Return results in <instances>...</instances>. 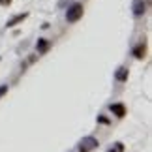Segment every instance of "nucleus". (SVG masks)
<instances>
[{"label": "nucleus", "instance_id": "6e6552de", "mask_svg": "<svg viewBox=\"0 0 152 152\" xmlns=\"http://www.w3.org/2000/svg\"><path fill=\"white\" fill-rule=\"evenodd\" d=\"M26 15H28V13H21V15H15V17H13L11 21H8V25H6V26H15V25H19V23H21L23 19H26Z\"/></svg>", "mask_w": 152, "mask_h": 152}, {"label": "nucleus", "instance_id": "39448f33", "mask_svg": "<svg viewBox=\"0 0 152 152\" xmlns=\"http://www.w3.org/2000/svg\"><path fill=\"white\" fill-rule=\"evenodd\" d=\"M145 53H147V42L143 39V42H139L135 47H133V56H135V58H143Z\"/></svg>", "mask_w": 152, "mask_h": 152}, {"label": "nucleus", "instance_id": "f257e3e1", "mask_svg": "<svg viewBox=\"0 0 152 152\" xmlns=\"http://www.w3.org/2000/svg\"><path fill=\"white\" fill-rule=\"evenodd\" d=\"M83 11H85L83 4H79V2L72 4V6L68 8V11H66V21H68V23H77L81 17H83Z\"/></svg>", "mask_w": 152, "mask_h": 152}, {"label": "nucleus", "instance_id": "9b49d317", "mask_svg": "<svg viewBox=\"0 0 152 152\" xmlns=\"http://www.w3.org/2000/svg\"><path fill=\"white\" fill-rule=\"evenodd\" d=\"M8 88H10L8 85H0V98H2V96L6 94V92H8Z\"/></svg>", "mask_w": 152, "mask_h": 152}, {"label": "nucleus", "instance_id": "f8f14e48", "mask_svg": "<svg viewBox=\"0 0 152 152\" xmlns=\"http://www.w3.org/2000/svg\"><path fill=\"white\" fill-rule=\"evenodd\" d=\"M11 0H0V6H10Z\"/></svg>", "mask_w": 152, "mask_h": 152}, {"label": "nucleus", "instance_id": "7ed1b4c3", "mask_svg": "<svg viewBox=\"0 0 152 152\" xmlns=\"http://www.w3.org/2000/svg\"><path fill=\"white\" fill-rule=\"evenodd\" d=\"M111 111H113V115L116 118H124L126 116V105L124 103H113L111 105Z\"/></svg>", "mask_w": 152, "mask_h": 152}, {"label": "nucleus", "instance_id": "f03ea898", "mask_svg": "<svg viewBox=\"0 0 152 152\" xmlns=\"http://www.w3.org/2000/svg\"><path fill=\"white\" fill-rule=\"evenodd\" d=\"M98 147V141L94 137H85L83 141L79 143V152H90L92 148Z\"/></svg>", "mask_w": 152, "mask_h": 152}, {"label": "nucleus", "instance_id": "1a4fd4ad", "mask_svg": "<svg viewBox=\"0 0 152 152\" xmlns=\"http://www.w3.org/2000/svg\"><path fill=\"white\" fill-rule=\"evenodd\" d=\"M122 150H124V145H122V143H115V148H111L109 152H122Z\"/></svg>", "mask_w": 152, "mask_h": 152}, {"label": "nucleus", "instance_id": "423d86ee", "mask_svg": "<svg viewBox=\"0 0 152 152\" xmlns=\"http://www.w3.org/2000/svg\"><path fill=\"white\" fill-rule=\"evenodd\" d=\"M115 79L118 81V83H124V81H128V68H126V66H120L118 69H116V73H115Z\"/></svg>", "mask_w": 152, "mask_h": 152}, {"label": "nucleus", "instance_id": "9d476101", "mask_svg": "<svg viewBox=\"0 0 152 152\" xmlns=\"http://www.w3.org/2000/svg\"><path fill=\"white\" fill-rule=\"evenodd\" d=\"M98 122H102V124H109V118L105 115H100V116H98Z\"/></svg>", "mask_w": 152, "mask_h": 152}, {"label": "nucleus", "instance_id": "20e7f679", "mask_svg": "<svg viewBox=\"0 0 152 152\" xmlns=\"http://www.w3.org/2000/svg\"><path fill=\"white\" fill-rule=\"evenodd\" d=\"M145 11H147V4H145V0H135V2H133V15L141 17V15H145Z\"/></svg>", "mask_w": 152, "mask_h": 152}, {"label": "nucleus", "instance_id": "0eeeda50", "mask_svg": "<svg viewBox=\"0 0 152 152\" xmlns=\"http://www.w3.org/2000/svg\"><path fill=\"white\" fill-rule=\"evenodd\" d=\"M49 47H51V42L49 39H38V43H36V49H38V53H47L49 51Z\"/></svg>", "mask_w": 152, "mask_h": 152}]
</instances>
